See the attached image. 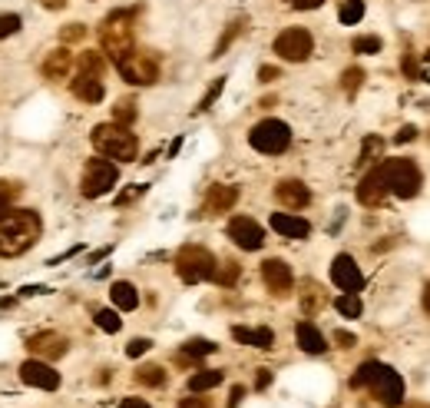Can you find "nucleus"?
I'll return each mask as SVG.
<instances>
[{
	"instance_id": "47",
	"label": "nucleus",
	"mask_w": 430,
	"mask_h": 408,
	"mask_svg": "<svg viewBox=\"0 0 430 408\" xmlns=\"http://www.w3.org/2000/svg\"><path fill=\"white\" fill-rule=\"evenodd\" d=\"M272 385V372L268 369H258V375H255V389H268Z\"/></svg>"
},
{
	"instance_id": "2",
	"label": "nucleus",
	"mask_w": 430,
	"mask_h": 408,
	"mask_svg": "<svg viewBox=\"0 0 430 408\" xmlns=\"http://www.w3.org/2000/svg\"><path fill=\"white\" fill-rule=\"evenodd\" d=\"M40 229L43 223L37 209H10L7 216H0V256H23L40 239Z\"/></svg>"
},
{
	"instance_id": "31",
	"label": "nucleus",
	"mask_w": 430,
	"mask_h": 408,
	"mask_svg": "<svg viewBox=\"0 0 430 408\" xmlns=\"http://www.w3.org/2000/svg\"><path fill=\"white\" fill-rule=\"evenodd\" d=\"M77 67L83 70V73H96V77H103L106 63H103V57H100V53H96V50H90V53H80Z\"/></svg>"
},
{
	"instance_id": "56",
	"label": "nucleus",
	"mask_w": 430,
	"mask_h": 408,
	"mask_svg": "<svg viewBox=\"0 0 430 408\" xmlns=\"http://www.w3.org/2000/svg\"><path fill=\"white\" fill-rule=\"evenodd\" d=\"M411 408H430V405H411Z\"/></svg>"
},
{
	"instance_id": "26",
	"label": "nucleus",
	"mask_w": 430,
	"mask_h": 408,
	"mask_svg": "<svg viewBox=\"0 0 430 408\" xmlns=\"http://www.w3.org/2000/svg\"><path fill=\"white\" fill-rule=\"evenodd\" d=\"M215 352V342L209 339H189L186 345H182V352L176 355V362H195V359H205V355H212Z\"/></svg>"
},
{
	"instance_id": "43",
	"label": "nucleus",
	"mask_w": 430,
	"mask_h": 408,
	"mask_svg": "<svg viewBox=\"0 0 430 408\" xmlns=\"http://www.w3.org/2000/svg\"><path fill=\"white\" fill-rule=\"evenodd\" d=\"M149 345H153L149 339H133L129 345H126V355H129V359H139L143 352H149Z\"/></svg>"
},
{
	"instance_id": "34",
	"label": "nucleus",
	"mask_w": 430,
	"mask_h": 408,
	"mask_svg": "<svg viewBox=\"0 0 430 408\" xmlns=\"http://www.w3.org/2000/svg\"><path fill=\"white\" fill-rule=\"evenodd\" d=\"M242 30H245V17H239L235 20V23H229V30H225V33H222V40L219 43H215V53H212V57H222V53H225V50H229V43L235 37H239Z\"/></svg>"
},
{
	"instance_id": "51",
	"label": "nucleus",
	"mask_w": 430,
	"mask_h": 408,
	"mask_svg": "<svg viewBox=\"0 0 430 408\" xmlns=\"http://www.w3.org/2000/svg\"><path fill=\"white\" fill-rule=\"evenodd\" d=\"M242 399H245V389H242V385H235V389H232V395H229V408H239Z\"/></svg>"
},
{
	"instance_id": "33",
	"label": "nucleus",
	"mask_w": 430,
	"mask_h": 408,
	"mask_svg": "<svg viewBox=\"0 0 430 408\" xmlns=\"http://www.w3.org/2000/svg\"><path fill=\"white\" fill-rule=\"evenodd\" d=\"M338 312L348 315V319H358V315H361V299H358V292H344V295H338Z\"/></svg>"
},
{
	"instance_id": "13",
	"label": "nucleus",
	"mask_w": 430,
	"mask_h": 408,
	"mask_svg": "<svg viewBox=\"0 0 430 408\" xmlns=\"http://www.w3.org/2000/svg\"><path fill=\"white\" fill-rule=\"evenodd\" d=\"M262 279H265V286H268L272 295H288L291 286H295L291 266L281 263V259H265V263H262Z\"/></svg>"
},
{
	"instance_id": "18",
	"label": "nucleus",
	"mask_w": 430,
	"mask_h": 408,
	"mask_svg": "<svg viewBox=\"0 0 430 408\" xmlns=\"http://www.w3.org/2000/svg\"><path fill=\"white\" fill-rule=\"evenodd\" d=\"M239 203V189L235 186H212L209 196H205V206H202V213L205 216H219V213H229L232 206Z\"/></svg>"
},
{
	"instance_id": "6",
	"label": "nucleus",
	"mask_w": 430,
	"mask_h": 408,
	"mask_svg": "<svg viewBox=\"0 0 430 408\" xmlns=\"http://www.w3.org/2000/svg\"><path fill=\"white\" fill-rule=\"evenodd\" d=\"M215 263H219V259H215L205 246H182L179 253H176V272H179V279L189 282V286H195V282H202V279H212Z\"/></svg>"
},
{
	"instance_id": "27",
	"label": "nucleus",
	"mask_w": 430,
	"mask_h": 408,
	"mask_svg": "<svg viewBox=\"0 0 430 408\" xmlns=\"http://www.w3.org/2000/svg\"><path fill=\"white\" fill-rule=\"evenodd\" d=\"M222 385V372L219 369H205V372H195L189 379V392H209Z\"/></svg>"
},
{
	"instance_id": "55",
	"label": "nucleus",
	"mask_w": 430,
	"mask_h": 408,
	"mask_svg": "<svg viewBox=\"0 0 430 408\" xmlns=\"http://www.w3.org/2000/svg\"><path fill=\"white\" fill-rule=\"evenodd\" d=\"M424 312H427V315H430V282H427V286H424Z\"/></svg>"
},
{
	"instance_id": "52",
	"label": "nucleus",
	"mask_w": 430,
	"mask_h": 408,
	"mask_svg": "<svg viewBox=\"0 0 430 408\" xmlns=\"http://www.w3.org/2000/svg\"><path fill=\"white\" fill-rule=\"evenodd\" d=\"M325 0H295V7L298 10H315V7H321Z\"/></svg>"
},
{
	"instance_id": "30",
	"label": "nucleus",
	"mask_w": 430,
	"mask_h": 408,
	"mask_svg": "<svg viewBox=\"0 0 430 408\" xmlns=\"http://www.w3.org/2000/svg\"><path fill=\"white\" fill-rule=\"evenodd\" d=\"M17 196H20V183H14V179H0V216H7L10 209H14Z\"/></svg>"
},
{
	"instance_id": "5",
	"label": "nucleus",
	"mask_w": 430,
	"mask_h": 408,
	"mask_svg": "<svg viewBox=\"0 0 430 408\" xmlns=\"http://www.w3.org/2000/svg\"><path fill=\"white\" fill-rule=\"evenodd\" d=\"M377 169H381L384 183H387V189H391L394 196H401V199H414V196L421 193L424 176H421V169H417V163H414V159H407V156L384 159Z\"/></svg>"
},
{
	"instance_id": "49",
	"label": "nucleus",
	"mask_w": 430,
	"mask_h": 408,
	"mask_svg": "<svg viewBox=\"0 0 430 408\" xmlns=\"http://www.w3.org/2000/svg\"><path fill=\"white\" fill-rule=\"evenodd\" d=\"M414 136H417V127H401V133L394 136V140H397V143H411Z\"/></svg>"
},
{
	"instance_id": "25",
	"label": "nucleus",
	"mask_w": 430,
	"mask_h": 408,
	"mask_svg": "<svg viewBox=\"0 0 430 408\" xmlns=\"http://www.w3.org/2000/svg\"><path fill=\"white\" fill-rule=\"evenodd\" d=\"M109 295H113V305H116V309H123V312H133L136 305H139V292H136L133 282H113Z\"/></svg>"
},
{
	"instance_id": "53",
	"label": "nucleus",
	"mask_w": 430,
	"mask_h": 408,
	"mask_svg": "<svg viewBox=\"0 0 430 408\" xmlns=\"http://www.w3.org/2000/svg\"><path fill=\"white\" fill-rule=\"evenodd\" d=\"M119 408H149V405H146L143 399H123V405H119Z\"/></svg>"
},
{
	"instance_id": "32",
	"label": "nucleus",
	"mask_w": 430,
	"mask_h": 408,
	"mask_svg": "<svg viewBox=\"0 0 430 408\" xmlns=\"http://www.w3.org/2000/svg\"><path fill=\"white\" fill-rule=\"evenodd\" d=\"M136 120V100H119L113 107V123H119V127H129Z\"/></svg>"
},
{
	"instance_id": "35",
	"label": "nucleus",
	"mask_w": 430,
	"mask_h": 408,
	"mask_svg": "<svg viewBox=\"0 0 430 408\" xmlns=\"http://www.w3.org/2000/svg\"><path fill=\"white\" fill-rule=\"evenodd\" d=\"M381 150H384V140H381V136H367V140H364V146H361V159H358V163H361V166L374 163V159L381 156Z\"/></svg>"
},
{
	"instance_id": "48",
	"label": "nucleus",
	"mask_w": 430,
	"mask_h": 408,
	"mask_svg": "<svg viewBox=\"0 0 430 408\" xmlns=\"http://www.w3.org/2000/svg\"><path fill=\"white\" fill-rule=\"evenodd\" d=\"M258 80H262V83H272V80H278V67H262V70H258Z\"/></svg>"
},
{
	"instance_id": "17",
	"label": "nucleus",
	"mask_w": 430,
	"mask_h": 408,
	"mask_svg": "<svg viewBox=\"0 0 430 408\" xmlns=\"http://www.w3.org/2000/svg\"><path fill=\"white\" fill-rule=\"evenodd\" d=\"M387 193H391V189H387V183H384L381 169L364 173V179L358 183V203H364V206H381Z\"/></svg>"
},
{
	"instance_id": "10",
	"label": "nucleus",
	"mask_w": 430,
	"mask_h": 408,
	"mask_svg": "<svg viewBox=\"0 0 430 408\" xmlns=\"http://www.w3.org/2000/svg\"><path fill=\"white\" fill-rule=\"evenodd\" d=\"M116 179H119L116 163H109V159H90V163L83 166V196L96 199V196L109 193L116 186Z\"/></svg>"
},
{
	"instance_id": "23",
	"label": "nucleus",
	"mask_w": 430,
	"mask_h": 408,
	"mask_svg": "<svg viewBox=\"0 0 430 408\" xmlns=\"http://www.w3.org/2000/svg\"><path fill=\"white\" fill-rule=\"evenodd\" d=\"M295 339H298V345H301V352H308V355H321V352L328 349V342H325V335L311 325V322H301L295 329Z\"/></svg>"
},
{
	"instance_id": "36",
	"label": "nucleus",
	"mask_w": 430,
	"mask_h": 408,
	"mask_svg": "<svg viewBox=\"0 0 430 408\" xmlns=\"http://www.w3.org/2000/svg\"><path fill=\"white\" fill-rule=\"evenodd\" d=\"M338 17H341V23H358L364 17V0H344Z\"/></svg>"
},
{
	"instance_id": "44",
	"label": "nucleus",
	"mask_w": 430,
	"mask_h": 408,
	"mask_svg": "<svg viewBox=\"0 0 430 408\" xmlns=\"http://www.w3.org/2000/svg\"><path fill=\"white\" fill-rule=\"evenodd\" d=\"M404 73H407L411 80H421V63H417L414 53H404Z\"/></svg>"
},
{
	"instance_id": "8",
	"label": "nucleus",
	"mask_w": 430,
	"mask_h": 408,
	"mask_svg": "<svg viewBox=\"0 0 430 408\" xmlns=\"http://www.w3.org/2000/svg\"><path fill=\"white\" fill-rule=\"evenodd\" d=\"M249 143L252 150H258V153H285L288 143H291V130H288V123H281V120H262V123H255L249 133Z\"/></svg>"
},
{
	"instance_id": "37",
	"label": "nucleus",
	"mask_w": 430,
	"mask_h": 408,
	"mask_svg": "<svg viewBox=\"0 0 430 408\" xmlns=\"http://www.w3.org/2000/svg\"><path fill=\"white\" fill-rule=\"evenodd\" d=\"M361 83H364V70L361 67H348L341 73V87H344V93H348V97H354Z\"/></svg>"
},
{
	"instance_id": "39",
	"label": "nucleus",
	"mask_w": 430,
	"mask_h": 408,
	"mask_svg": "<svg viewBox=\"0 0 430 408\" xmlns=\"http://www.w3.org/2000/svg\"><path fill=\"white\" fill-rule=\"evenodd\" d=\"M381 37H354L351 40V50L354 53H381Z\"/></svg>"
},
{
	"instance_id": "21",
	"label": "nucleus",
	"mask_w": 430,
	"mask_h": 408,
	"mask_svg": "<svg viewBox=\"0 0 430 408\" xmlns=\"http://www.w3.org/2000/svg\"><path fill=\"white\" fill-rule=\"evenodd\" d=\"M73 93H77L83 103H100L103 100V77H96V73H83L80 70L77 77H73Z\"/></svg>"
},
{
	"instance_id": "45",
	"label": "nucleus",
	"mask_w": 430,
	"mask_h": 408,
	"mask_svg": "<svg viewBox=\"0 0 430 408\" xmlns=\"http://www.w3.org/2000/svg\"><path fill=\"white\" fill-rule=\"evenodd\" d=\"M146 193V186H133V189H123V193L116 196V206H126V203H133V199H139V196Z\"/></svg>"
},
{
	"instance_id": "40",
	"label": "nucleus",
	"mask_w": 430,
	"mask_h": 408,
	"mask_svg": "<svg viewBox=\"0 0 430 408\" xmlns=\"http://www.w3.org/2000/svg\"><path fill=\"white\" fill-rule=\"evenodd\" d=\"M222 87H225V77H219V80H212V87H209V93L202 97V103L195 110H209L215 100H219V93H222Z\"/></svg>"
},
{
	"instance_id": "46",
	"label": "nucleus",
	"mask_w": 430,
	"mask_h": 408,
	"mask_svg": "<svg viewBox=\"0 0 430 408\" xmlns=\"http://www.w3.org/2000/svg\"><path fill=\"white\" fill-rule=\"evenodd\" d=\"M335 342H338V349H354V335L351 332H335Z\"/></svg>"
},
{
	"instance_id": "20",
	"label": "nucleus",
	"mask_w": 430,
	"mask_h": 408,
	"mask_svg": "<svg viewBox=\"0 0 430 408\" xmlns=\"http://www.w3.org/2000/svg\"><path fill=\"white\" fill-rule=\"evenodd\" d=\"M272 229L281 233L285 239H305L311 233V226L301 216H291V213H272Z\"/></svg>"
},
{
	"instance_id": "7",
	"label": "nucleus",
	"mask_w": 430,
	"mask_h": 408,
	"mask_svg": "<svg viewBox=\"0 0 430 408\" xmlns=\"http://www.w3.org/2000/svg\"><path fill=\"white\" fill-rule=\"evenodd\" d=\"M116 70H119V77L126 83H136V87H149V83L159 80V63L146 50H129L126 57L116 60Z\"/></svg>"
},
{
	"instance_id": "28",
	"label": "nucleus",
	"mask_w": 430,
	"mask_h": 408,
	"mask_svg": "<svg viewBox=\"0 0 430 408\" xmlns=\"http://www.w3.org/2000/svg\"><path fill=\"white\" fill-rule=\"evenodd\" d=\"M136 382L149 385V389H159V385H166V369L163 365H139L136 369Z\"/></svg>"
},
{
	"instance_id": "16",
	"label": "nucleus",
	"mask_w": 430,
	"mask_h": 408,
	"mask_svg": "<svg viewBox=\"0 0 430 408\" xmlns=\"http://www.w3.org/2000/svg\"><path fill=\"white\" fill-rule=\"evenodd\" d=\"M275 199L285 209H305L308 203H311V193H308V186L301 183V179H281V183L275 186Z\"/></svg>"
},
{
	"instance_id": "41",
	"label": "nucleus",
	"mask_w": 430,
	"mask_h": 408,
	"mask_svg": "<svg viewBox=\"0 0 430 408\" xmlns=\"http://www.w3.org/2000/svg\"><path fill=\"white\" fill-rule=\"evenodd\" d=\"M83 37H86L83 23H70V27L60 30V40H63V43H77V40H83Z\"/></svg>"
},
{
	"instance_id": "14",
	"label": "nucleus",
	"mask_w": 430,
	"mask_h": 408,
	"mask_svg": "<svg viewBox=\"0 0 430 408\" xmlns=\"http://www.w3.org/2000/svg\"><path fill=\"white\" fill-rule=\"evenodd\" d=\"M27 349L33 352L37 359L53 362V359H63V355H67L70 342L63 339V335H57V332H37V335L27 342Z\"/></svg>"
},
{
	"instance_id": "1",
	"label": "nucleus",
	"mask_w": 430,
	"mask_h": 408,
	"mask_svg": "<svg viewBox=\"0 0 430 408\" xmlns=\"http://www.w3.org/2000/svg\"><path fill=\"white\" fill-rule=\"evenodd\" d=\"M351 389H367L384 408L404 405V379L384 362H361L351 375Z\"/></svg>"
},
{
	"instance_id": "19",
	"label": "nucleus",
	"mask_w": 430,
	"mask_h": 408,
	"mask_svg": "<svg viewBox=\"0 0 430 408\" xmlns=\"http://www.w3.org/2000/svg\"><path fill=\"white\" fill-rule=\"evenodd\" d=\"M43 77L47 80H67L70 77V70H73V53H70L67 47H60V50H50L47 60H43Z\"/></svg>"
},
{
	"instance_id": "12",
	"label": "nucleus",
	"mask_w": 430,
	"mask_h": 408,
	"mask_svg": "<svg viewBox=\"0 0 430 408\" xmlns=\"http://www.w3.org/2000/svg\"><path fill=\"white\" fill-rule=\"evenodd\" d=\"M229 239L239 249H245V253H255V249H262L265 246V233H262V226L255 223V219H249V216H235L229 223Z\"/></svg>"
},
{
	"instance_id": "4",
	"label": "nucleus",
	"mask_w": 430,
	"mask_h": 408,
	"mask_svg": "<svg viewBox=\"0 0 430 408\" xmlns=\"http://www.w3.org/2000/svg\"><path fill=\"white\" fill-rule=\"evenodd\" d=\"M133 20H136V10H113L100 23V43L113 57V63L133 50Z\"/></svg>"
},
{
	"instance_id": "24",
	"label": "nucleus",
	"mask_w": 430,
	"mask_h": 408,
	"mask_svg": "<svg viewBox=\"0 0 430 408\" xmlns=\"http://www.w3.org/2000/svg\"><path fill=\"white\" fill-rule=\"evenodd\" d=\"M232 339L242 342V345H255V349H272L275 345L272 329H245V325H235L232 329Z\"/></svg>"
},
{
	"instance_id": "54",
	"label": "nucleus",
	"mask_w": 430,
	"mask_h": 408,
	"mask_svg": "<svg viewBox=\"0 0 430 408\" xmlns=\"http://www.w3.org/2000/svg\"><path fill=\"white\" fill-rule=\"evenodd\" d=\"M47 10H60V7H67V0H40Z\"/></svg>"
},
{
	"instance_id": "50",
	"label": "nucleus",
	"mask_w": 430,
	"mask_h": 408,
	"mask_svg": "<svg viewBox=\"0 0 430 408\" xmlns=\"http://www.w3.org/2000/svg\"><path fill=\"white\" fill-rule=\"evenodd\" d=\"M179 408H209V402H205V399H195V395H192V399H182Z\"/></svg>"
},
{
	"instance_id": "42",
	"label": "nucleus",
	"mask_w": 430,
	"mask_h": 408,
	"mask_svg": "<svg viewBox=\"0 0 430 408\" xmlns=\"http://www.w3.org/2000/svg\"><path fill=\"white\" fill-rule=\"evenodd\" d=\"M20 30V17L17 14H0V37H10Z\"/></svg>"
},
{
	"instance_id": "22",
	"label": "nucleus",
	"mask_w": 430,
	"mask_h": 408,
	"mask_svg": "<svg viewBox=\"0 0 430 408\" xmlns=\"http://www.w3.org/2000/svg\"><path fill=\"white\" fill-rule=\"evenodd\" d=\"M298 302H301V312H305V315H315V312L325 309L328 292L321 289L315 279H305L301 282V292H298Z\"/></svg>"
},
{
	"instance_id": "38",
	"label": "nucleus",
	"mask_w": 430,
	"mask_h": 408,
	"mask_svg": "<svg viewBox=\"0 0 430 408\" xmlns=\"http://www.w3.org/2000/svg\"><path fill=\"white\" fill-rule=\"evenodd\" d=\"M96 325L103 332H119L123 329V319L116 315V309H96Z\"/></svg>"
},
{
	"instance_id": "29",
	"label": "nucleus",
	"mask_w": 430,
	"mask_h": 408,
	"mask_svg": "<svg viewBox=\"0 0 430 408\" xmlns=\"http://www.w3.org/2000/svg\"><path fill=\"white\" fill-rule=\"evenodd\" d=\"M242 276L239 263H232V259H225V263H215V272H212V279L219 282V286H235Z\"/></svg>"
},
{
	"instance_id": "3",
	"label": "nucleus",
	"mask_w": 430,
	"mask_h": 408,
	"mask_svg": "<svg viewBox=\"0 0 430 408\" xmlns=\"http://www.w3.org/2000/svg\"><path fill=\"white\" fill-rule=\"evenodd\" d=\"M93 146L96 153H103L106 159H119V163H133L136 153H139V143H136V133H129V127H119V123H100L93 127Z\"/></svg>"
},
{
	"instance_id": "11",
	"label": "nucleus",
	"mask_w": 430,
	"mask_h": 408,
	"mask_svg": "<svg viewBox=\"0 0 430 408\" xmlns=\"http://www.w3.org/2000/svg\"><path fill=\"white\" fill-rule=\"evenodd\" d=\"M20 382L30 389L57 392L60 389V372H53V365H47L43 359H27L20 365Z\"/></svg>"
},
{
	"instance_id": "15",
	"label": "nucleus",
	"mask_w": 430,
	"mask_h": 408,
	"mask_svg": "<svg viewBox=\"0 0 430 408\" xmlns=\"http://www.w3.org/2000/svg\"><path fill=\"white\" fill-rule=\"evenodd\" d=\"M331 279H335V286L344 292H358L364 286L361 269H358V263H354L348 253L335 256V263H331Z\"/></svg>"
},
{
	"instance_id": "9",
	"label": "nucleus",
	"mask_w": 430,
	"mask_h": 408,
	"mask_svg": "<svg viewBox=\"0 0 430 408\" xmlns=\"http://www.w3.org/2000/svg\"><path fill=\"white\" fill-rule=\"evenodd\" d=\"M311 50H315V40L308 33L305 27H288L281 30L275 37V53L288 63H301V60L311 57Z\"/></svg>"
}]
</instances>
